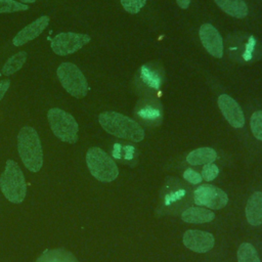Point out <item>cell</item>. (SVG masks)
<instances>
[{
  "label": "cell",
  "instance_id": "1",
  "mask_svg": "<svg viewBox=\"0 0 262 262\" xmlns=\"http://www.w3.org/2000/svg\"><path fill=\"white\" fill-rule=\"evenodd\" d=\"M98 122L101 127L110 134L139 142L144 138V131L141 126L131 118L116 112H104L98 116Z\"/></svg>",
  "mask_w": 262,
  "mask_h": 262
},
{
  "label": "cell",
  "instance_id": "2",
  "mask_svg": "<svg viewBox=\"0 0 262 262\" xmlns=\"http://www.w3.org/2000/svg\"><path fill=\"white\" fill-rule=\"evenodd\" d=\"M19 157L31 172H38L43 165V151L37 131L30 126L23 127L17 135Z\"/></svg>",
  "mask_w": 262,
  "mask_h": 262
},
{
  "label": "cell",
  "instance_id": "3",
  "mask_svg": "<svg viewBox=\"0 0 262 262\" xmlns=\"http://www.w3.org/2000/svg\"><path fill=\"white\" fill-rule=\"evenodd\" d=\"M0 188L5 198L15 204L25 200L27 186L25 176L19 166L12 160L6 162L5 170L0 176Z\"/></svg>",
  "mask_w": 262,
  "mask_h": 262
},
{
  "label": "cell",
  "instance_id": "4",
  "mask_svg": "<svg viewBox=\"0 0 262 262\" xmlns=\"http://www.w3.org/2000/svg\"><path fill=\"white\" fill-rule=\"evenodd\" d=\"M86 163L91 175L101 182H111L118 177L117 164L99 147H91L87 150Z\"/></svg>",
  "mask_w": 262,
  "mask_h": 262
},
{
  "label": "cell",
  "instance_id": "5",
  "mask_svg": "<svg viewBox=\"0 0 262 262\" xmlns=\"http://www.w3.org/2000/svg\"><path fill=\"white\" fill-rule=\"evenodd\" d=\"M47 119L53 134L58 139L68 143L77 142L79 126L71 114L63 110L53 107L48 111Z\"/></svg>",
  "mask_w": 262,
  "mask_h": 262
},
{
  "label": "cell",
  "instance_id": "6",
  "mask_svg": "<svg viewBox=\"0 0 262 262\" xmlns=\"http://www.w3.org/2000/svg\"><path fill=\"white\" fill-rule=\"evenodd\" d=\"M57 78L68 93L83 98L88 92V83L81 70L72 62H62L56 70Z\"/></svg>",
  "mask_w": 262,
  "mask_h": 262
},
{
  "label": "cell",
  "instance_id": "7",
  "mask_svg": "<svg viewBox=\"0 0 262 262\" xmlns=\"http://www.w3.org/2000/svg\"><path fill=\"white\" fill-rule=\"evenodd\" d=\"M90 36L87 34L66 32L57 34L50 43V47L57 55H69L90 42Z\"/></svg>",
  "mask_w": 262,
  "mask_h": 262
},
{
  "label": "cell",
  "instance_id": "8",
  "mask_svg": "<svg viewBox=\"0 0 262 262\" xmlns=\"http://www.w3.org/2000/svg\"><path fill=\"white\" fill-rule=\"evenodd\" d=\"M193 202L195 205L218 210L226 206L228 196L225 191L215 185L202 184L193 192Z\"/></svg>",
  "mask_w": 262,
  "mask_h": 262
},
{
  "label": "cell",
  "instance_id": "9",
  "mask_svg": "<svg viewBox=\"0 0 262 262\" xmlns=\"http://www.w3.org/2000/svg\"><path fill=\"white\" fill-rule=\"evenodd\" d=\"M183 244L187 249L193 252L206 253L214 247L215 239L213 234L207 231L189 229L183 234Z\"/></svg>",
  "mask_w": 262,
  "mask_h": 262
},
{
  "label": "cell",
  "instance_id": "10",
  "mask_svg": "<svg viewBox=\"0 0 262 262\" xmlns=\"http://www.w3.org/2000/svg\"><path fill=\"white\" fill-rule=\"evenodd\" d=\"M200 39L205 49L214 57L220 58L223 55V41L219 32L210 24H204L200 28Z\"/></svg>",
  "mask_w": 262,
  "mask_h": 262
},
{
  "label": "cell",
  "instance_id": "11",
  "mask_svg": "<svg viewBox=\"0 0 262 262\" xmlns=\"http://www.w3.org/2000/svg\"><path fill=\"white\" fill-rule=\"evenodd\" d=\"M219 108L226 121L234 128H241L245 124V117L238 103L227 94H221L218 98Z\"/></svg>",
  "mask_w": 262,
  "mask_h": 262
},
{
  "label": "cell",
  "instance_id": "12",
  "mask_svg": "<svg viewBox=\"0 0 262 262\" xmlns=\"http://www.w3.org/2000/svg\"><path fill=\"white\" fill-rule=\"evenodd\" d=\"M49 25V17L46 15H42L33 23L26 26L21 29L12 39V43L15 46H21L27 42L32 41L37 38Z\"/></svg>",
  "mask_w": 262,
  "mask_h": 262
},
{
  "label": "cell",
  "instance_id": "13",
  "mask_svg": "<svg viewBox=\"0 0 262 262\" xmlns=\"http://www.w3.org/2000/svg\"><path fill=\"white\" fill-rule=\"evenodd\" d=\"M246 217L251 225L262 224V192H254L246 206Z\"/></svg>",
  "mask_w": 262,
  "mask_h": 262
},
{
  "label": "cell",
  "instance_id": "14",
  "mask_svg": "<svg viewBox=\"0 0 262 262\" xmlns=\"http://www.w3.org/2000/svg\"><path fill=\"white\" fill-rule=\"evenodd\" d=\"M181 218L188 223H206L212 221L215 218V214L202 207H190L182 213Z\"/></svg>",
  "mask_w": 262,
  "mask_h": 262
},
{
  "label": "cell",
  "instance_id": "15",
  "mask_svg": "<svg viewBox=\"0 0 262 262\" xmlns=\"http://www.w3.org/2000/svg\"><path fill=\"white\" fill-rule=\"evenodd\" d=\"M215 2L230 16L244 18L248 14V6L244 0H215Z\"/></svg>",
  "mask_w": 262,
  "mask_h": 262
},
{
  "label": "cell",
  "instance_id": "16",
  "mask_svg": "<svg viewBox=\"0 0 262 262\" xmlns=\"http://www.w3.org/2000/svg\"><path fill=\"white\" fill-rule=\"evenodd\" d=\"M217 159V154L215 149L212 147H200L190 151L187 157L186 161L190 165H206L213 163Z\"/></svg>",
  "mask_w": 262,
  "mask_h": 262
},
{
  "label": "cell",
  "instance_id": "17",
  "mask_svg": "<svg viewBox=\"0 0 262 262\" xmlns=\"http://www.w3.org/2000/svg\"><path fill=\"white\" fill-rule=\"evenodd\" d=\"M36 262H78L74 255L62 249L49 250L43 253Z\"/></svg>",
  "mask_w": 262,
  "mask_h": 262
},
{
  "label": "cell",
  "instance_id": "18",
  "mask_svg": "<svg viewBox=\"0 0 262 262\" xmlns=\"http://www.w3.org/2000/svg\"><path fill=\"white\" fill-rule=\"evenodd\" d=\"M26 60H27V52L19 51L6 60V62L4 63L1 70V73L5 76L12 75L23 68Z\"/></svg>",
  "mask_w": 262,
  "mask_h": 262
},
{
  "label": "cell",
  "instance_id": "19",
  "mask_svg": "<svg viewBox=\"0 0 262 262\" xmlns=\"http://www.w3.org/2000/svg\"><path fill=\"white\" fill-rule=\"evenodd\" d=\"M140 78L144 84L156 90L160 89L162 85V78L160 74L146 64L140 68Z\"/></svg>",
  "mask_w": 262,
  "mask_h": 262
},
{
  "label": "cell",
  "instance_id": "20",
  "mask_svg": "<svg viewBox=\"0 0 262 262\" xmlns=\"http://www.w3.org/2000/svg\"><path fill=\"white\" fill-rule=\"evenodd\" d=\"M237 261L238 262H260L258 254L255 248L249 244L244 243L237 250Z\"/></svg>",
  "mask_w": 262,
  "mask_h": 262
},
{
  "label": "cell",
  "instance_id": "21",
  "mask_svg": "<svg viewBox=\"0 0 262 262\" xmlns=\"http://www.w3.org/2000/svg\"><path fill=\"white\" fill-rule=\"evenodd\" d=\"M27 4L15 0H0V13H10L20 10H27Z\"/></svg>",
  "mask_w": 262,
  "mask_h": 262
},
{
  "label": "cell",
  "instance_id": "22",
  "mask_svg": "<svg viewBox=\"0 0 262 262\" xmlns=\"http://www.w3.org/2000/svg\"><path fill=\"white\" fill-rule=\"evenodd\" d=\"M137 115L142 119L147 122H155L158 121L161 117V112L159 108L150 105H145L140 107L137 111Z\"/></svg>",
  "mask_w": 262,
  "mask_h": 262
},
{
  "label": "cell",
  "instance_id": "23",
  "mask_svg": "<svg viewBox=\"0 0 262 262\" xmlns=\"http://www.w3.org/2000/svg\"><path fill=\"white\" fill-rule=\"evenodd\" d=\"M251 130L253 132V135L259 139L262 140V111L255 112L251 117Z\"/></svg>",
  "mask_w": 262,
  "mask_h": 262
},
{
  "label": "cell",
  "instance_id": "24",
  "mask_svg": "<svg viewBox=\"0 0 262 262\" xmlns=\"http://www.w3.org/2000/svg\"><path fill=\"white\" fill-rule=\"evenodd\" d=\"M146 0H121V4L129 13H137L145 5Z\"/></svg>",
  "mask_w": 262,
  "mask_h": 262
},
{
  "label": "cell",
  "instance_id": "25",
  "mask_svg": "<svg viewBox=\"0 0 262 262\" xmlns=\"http://www.w3.org/2000/svg\"><path fill=\"white\" fill-rule=\"evenodd\" d=\"M219 174V169L218 167L213 164V163H210V164H206L204 165L203 169H202V178L207 180V181H211V180H214Z\"/></svg>",
  "mask_w": 262,
  "mask_h": 262
},
{
  "label": "cell",
  "instance_id": "26",
  "mask_svg": "<svg viewBox=\"0 0 262 262\" xmlns=\"http://www.w3.org/2000/svg\"><path fill=\"white\" fill-rule=\"evenodd\" d=\"M183 178L185 180H187L189 183H192V184H198V183H201V181L203 180L202 178V175L200 173H198L196 171L188 168L184 171L183 173Z\"/></svg>",
  "mask_w": 262,
  "mask_h": 262
},
{
  "label": "cell",
  "instance_id": "27",
  "mask_svg": "<svg viewBox=\"0 0 262 262\" xmlns=\"http://www.w3.org/2000/svg\"><path fill=\"white\" fill-rule=\"evenodd\" d=\"M9 86H10V81L9 80L0 81V100L4 97L5 93L9 89Z\"/></svg>",
  "mask_w": 262,
  "mask_h": 262
},
{
  "label": "cell",
  "instance_id": "28",
  "mask_svg": "<svg viewBox=\"0 0 262 262\" xmlns=\"http://www.w3.org/2000/svg\"><path fill=\"white\" fill-rule=\"evenodd\" d=\"M178 6L180 8H183V9H186L188 6H189V3H190V0H176Z\"/></svg>",
  "mask_w": 262,
  "mask_h": 262
},
{
  "label": "cell",
  "instance_id": "29",
  "mask_svg": "<svg viewBox=\"0 0 262 262\" xmlns=\"http://www.w3.org/2000/svg\"><path fill=\"white\" fill-rule=\"evenodd\" d=\"M21 3H33V2H35V1H37V0H19Z\"/></svg>",
  "mask_w": 262,
  "mask_h": 262
}]
</instances>
